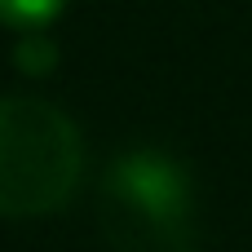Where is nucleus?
<instances>
[{
  "label": "nucleus",
  "instance_id": "1",
  "mask_svg": "<svg viewBox=\"0 0 252 252\" xmlns=\"http://www.w3.org/2000/svg\"><path fill=\"white\" fill-rule=\"evenodd\" d=\"M97 221L115 252H195L199 213L190 173L164 151H124L97 186Z\"/></svg>",
  "mask_w": 252,
  "mask_h": 252
},
{
  "label": "nucleus",
  "instance_id": "2",
  "mask_svg": "<svg viewBox=\"0 0 252 252\" xmlns=\"http://www.w3.org/2000/svg\"><path fill=\"white\" fill-rule=\"evenodd\" d=\"M84 177L75 120L40 97H0V217H49Z\"/></svg>",
  "mask_w": 252,
  "mask_h": 252
},
{
  "label": "nucleus",
  "instance_id": "3",
  "mask_svg": "<svg viewBox=\"0 0 252 252\" xmlns=\"http://www.w3.org/2000/svg\"><path fill=\"white\" fill-rule=\"evenodd\" d=\"M62 9H66V0H0V22L13 31H40Z\"/></svg>",
  "mask_w": 252,
  "mask_h": 252
},
{
  "label": "nucleus",
  "instance_id": "4",
  "mask_svg": "<svg viewBox=\"0 0 252 252\" xmlns=\"http://www.w3.org/2000/svg\"><path fill=\"white\" fill-rule=\"evenodd\" d=\"M13 58H18V66H22V71L44 75V71L58 62V49L49 44V35H40V31H22V44L13 49Z\"/></svg>",
  "mask_w": 252,
  "mask_h": 252
}]
</instances>
